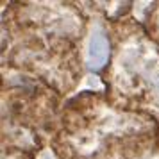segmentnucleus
<instances>
[{"label":"nucleus","instance_id":"nucleus-1","mask_svg":"<svg viewBox=\"0 0 159 159\" xmlns=\"http://www.w3.org/2000/svg\"><path fill=\"white\" fill-rule=\"evenodd\" d=\"M106 57H107V41L104 39L102 34H98L91 41V61H95L97 65H102Z\"/></svg>","mask_w":159,"mask_h":159}]
</instances>
